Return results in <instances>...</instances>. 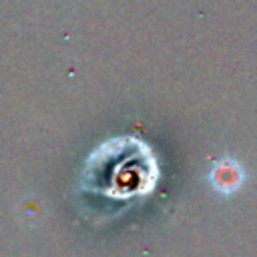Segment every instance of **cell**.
Here are the masks:
<instances>
[{
  "instance_id": "obj_1",
  "label": "cell",
  "mask_w": 257,
  "mask_h": 257,
  "mask_svg": "<svg viewBox=\"0 0 257 257\" xmlns=\"http://www.w3.org/2000/svg\"><path fill=\"white\" fill-rule=\"evenodd\" d=\"M211 181H213L215 189H219V191H223V193H231V191H235V189L241 185V181H243V171L239 169L237 163H233V161H223V163H219V165L213 169Z\"/></svg>"
}]
</instances>
